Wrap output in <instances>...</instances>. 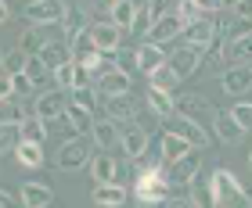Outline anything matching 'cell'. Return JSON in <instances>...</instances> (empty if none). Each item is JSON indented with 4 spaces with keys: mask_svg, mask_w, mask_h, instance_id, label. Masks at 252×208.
Segmentation results:
<instances>
[{
    "mask_svg": "<svg viewBox=\"0 0 252 208\" xmlns=\"http://www.w3.org/2000/svg\"><path fill=\"white\" fill-rule=\"evenodd\" d=\"M209 187H213V201H216V208H252L249 190L238 183V176H234L231 169L216 165V169L209 172Z\"/></svg>",
    "mask_w": 252,
    "mask_h": 208,
    "instance_id": "obj_1",
    "label": "cell"
},
{
    "mask_svg": "<svg viewBox=\"0 0 252 208\" xmlns=\"http://www.w3.org/2000/svg\"><path fill=\"white\" fill-rule=\"evenodd\" d=\"M133 190H137V201H141V205H166L173 183H169V172L162 165H155V169H144L141 176H137Z\"/></svg>",
    "mask_w": 252,
    "mask_h": 208,
    "instance_id": "obj_2",
    "label": "cell"
},
{
    "mask_svg": "<svg viewBox=\"0 0 252 208\" xmlns=\"http://www.w3.org/2000/svg\"><path fill=\"white\" fill-rule=\"evenodd\" d=\"M22 15H26L29 26H65L68 4L65 0H29L22 7Z\"/></svg>",
    "mask_w": 252,
    "mask_h": 208,
    "instance_id": "obj_3",
    "label": "cell"
},
{
    "mask_svg": "<svg viewBox=\"0 0 252 208\" xmlns=\"http://www.w3.org/2000/svg\"><path fill=\"white\" fill-rule=\"evenodd\" d=\"M90 144H87V136H76V140H68L62 144V151L58 158H54V165H58L62 172H79V169H90Z\"/></svg>",
    "mask_w": 252,
    "mask_h": 208,
    "instance_id": "obj_4",
    "label": "cell"
},
{
    "mask_svg": "<svg viewBox=\"0 0 252 208\" xmlns=\"http://www.w3.org/2000/svg\"><path fill=\"white\" fill-rule=\"evenodd\" d=\"M148 140H152V133H148L144 126H137V122H123L119 126V144H123V155L130 161L148 155Z\"/></svg>",
    "mask_w": 252,
    "mask_h": 208,
    "instance_id": "obj_5",
    "label": "cell"
},
{
    "mask_svg": "<svg viewBox=\"0 0 252 208\" xmlns=\"http://www.w3.org/2000/svg\"><path fill=\"white\" fill-rule=\"evenodd\" d=\"M68 47H72V61L87 65L90 72H94V68H101V54H105V51H97V43H94V32H90V29H79L76 36L68 40Z\"/></svg>",
    "mask_w": 252,
    "mask_h": 208,
    "instance_id": "obj_6",
    "label": "cell"
},
{
    "mask_svg": "<svg viewBox=\"0 0 252 208\" xmlns=\"http://www.w3.org/2000/svg\"><path fill=\"white\" fill-rule=\"evenodd\" d=\"M216 40H220V26H216L209 15H202L198 22H191L184 29V43H191L194 51H209Z\"/></svg>",
    "mask_w": 252,
    "mask_h": 208,
    "instance_id": "obj_7",
    "label": "cell"
},
{
    "mask_svg": "<svg viewBox=\"0 0 252 208\" xmlns=\"http://www.w3.org/2000/svg\"><path fill=\"white\" fill-rule=\"evenodd\" d=\"M137 111H141V101H133L130 94H119V97H101V115H108L112 122H133Z\"/></svg>",
    "mask_w": 252,
    "mask_h": 208,
    "instance_id": "obj_8",
    "label": "cell"
},
{
    "mask_svg": "<svg viewBox=\"0 0 252 208\" xmlns=\"http://www.w3.org/2000/svg\"><path fill=\"white\" fill-rule=\"evenodd\" d=\"M158 151H162V165H173V161L180 158H188L191 151H198L184 133H177V130H166L162 133V140H158Z\"/></svg>",
    "mask_w": 252,
    "mask_h": 208,
    "instance_id": "obj_9",
    "label": "cell"
},
{
    "mask_svg": "<svg viewBox=\"0 0 252 208\" xmlns=\"http://www.w3.org/2000/svg\"><path fill=\"white\" fill-rule=\"evenodd\" d=\"M220 90L227 97H242L252 90V65H231L227 72L220 76Z\"/></svg>",
    "mask_w": 252,
    "mask_h": 208,
    "instance_id": "obj_10",
    "label": "cell"
},
{
    "mask_svg": "<svg viewBox=\"0 0 252 208\" xmlns=\"http://www.w3.org/2000/svg\"><path fill=\"white\" fill-rule=\"evenodd\" d=\"M213 133H216V140H220V144H231L234 147L245 136V126L234 119V111H216L213 115Z\"/></svg>",
    "mask_w": 252,
    "mask_h": 208,
    "instance_id": "obj_11",
    "label": "cell"
},
{
    "mask_svg": "<svg viewBox=\"0 0 252 208\" xmlns=\"http://www.w3.org/2000/svg\"><path fill=\"white\" fill-rule=\"evenodd\" d=\"M90 32H94L97 51H105V54H112V51H119V47H123V29H119L112 18L94 22V26H90Z\"/></svg>",
    "mask_w": 252,
    "mask_h": 208,
    "instance_id": "obj_12",
    "label": "cell"
},
{
    "mask_svg": "<svg viewBox=\"0 0 252 208\" xmlns=\"http://www.w3.org/2000/svg\"><path fill=\"white\" fill-rule=\"evenodd\" d=\"M184 29H188V22L180 18L177 11H169V15L155 18V26H152V32H148V40H155V43H169L173 36H184Z\"/></svg>",
    "mask_w": 252,
    "mask_h": 208,
    "instance_id": "obj_13",
    "label": "cell"
},
{
    "mask_svg": "<svg viewBox=\"0 0 252 208\" xmlns=\"http://www.w3.org/2000/svg\"><path fill=\"white\" fill-rule=\"evenodd\" d=\"M40 115V119H47V122H54V119H62V115H68V101H65V90H47V94H40L36 97V108H32Z\"/></svg>",
    "mask_w": 252,
    "mask_h": 208,
    "instance_id": "obj_14",
    "label": "cell"
},
{
    "mask_svg": "<svg viewBox=\"0 0 252 208\" xmlns=\"http://www.w3.org/2000/svg\"><path fill=\"white\" fill-rule=\"evenodd\" d=\"M133 51H137V68H141L144 76H152L155 68H162L169 61V54L162 51V43H155V40H148V43H141V47H133Z\"/></svg>",
    "mask_w": 252,
    "mask_h": 208,
    "instance_id": "obj_15",
    "label": "cell"
},
{
    "mask_svg": "<svg viewBox=\"0 0 252 208\" xmlns=\"http://www.w3.org/2000/svg\"><path fill=\"white\" fill-rule=\"evenodd\" d=\"M166 172H169V183H173V187H191V183L198 180V151H191L188 158L166 165Z\"/></svg>",
    "mask_w": 252,
    "mask_h": 208,
    "instance_id": "obj_16",
    "label": "cell"
},
{
    "mask_svg": "<svg viewBox=\"0 0 252 208\" xmlns=\"http://www.w3.org/2000/svg\"><path fill=\"white\" fill-rule=\"evenodd\" d=\"M173 101H177V115H184V119L202 122V115H216L205 94H180V97H173Z\"/></svg>",
    "mask_w": 252,
    "mask_h": 208,
    "instance_id": "obj_17",
    "label": "cell"
},
{
    "mask_svg": "<svg viewBox=\"0 0 252 208\" xmlns=\"http://www.w3.org/2000/svg\"><path fill=\"white\" fill-rule=\"evenodd\" d=\"M18 198H22L26 208H47L54 201V190L47 187V183H40V180H26L22 190H18Z\"/></svg>",
    "mask_w": 252,
    "mask_h": 208,
    "instance_id": "obj_18",
    "label": "cell"
},
{
    "mask_svg": "<svg viewBox=\"0 0 252 208\" xmlns=\"http://www.w3.org/2000/svg\"><path fill=\"white\" fill-rule=\"evenodd\" d=\"M97 94H101V97L130 94V72H123V68H108V72H101V79H97Z\"/></svg>",
    "mask_w": 252,
    "mask_h": 208,
    "instance_id": "obj_19",
    "label": "cell"
},
{
    "mask_svg": "<svg viewBox=\"0 0 252 208\" xmlns=\"http://www.w3.org/2000/svg\"><path fill=\"white\" fill-rule=\"evenodd\" d=\"M198 54H202V51H194L191 43H180V47H173V54H169V65H173V72H177L180 79H188L194 68H198V61H202Z\"/></svg>",
    "mask_w": 252,
    "mask_h": 208,
    "instance_id": "obj_20",
    "label": "cell"
},
{
    "mask_svg": "<svg viewBox=\"0 0 252 208\" xmlns=\"http://www.w3.org/2000/svg\"><path fill=\"white\" fill-rule=\"evenodd\" d=\"M166 130H177V133H184L188 140H191L194 147H198V151H202V147H209V133H205V130H202V122H194V119H184V115H173Z\"/></svg>",
    "mask_w": 252,
    "mask_h": 208,
    "instance_id": "obj_21",
    "label": "cell"
},
{
    "mask_svg": "<svg viewBox=\"0 0 252 208\" xmlns=\"http://www.w3.org/2000/svg\"><path fill=\"white\" fill-rule=\"evenodd\" d=\"M144 101L152 104V111H155V115H158L162 122H169V119L177 115V101H173V94H169V90L148 86V90H144Z\"/></svg>",
    "mask_w": 252,
    "mask_h": 208,
    "instance_id": "obj_22",
    "label": "cell"
},
{
    "mask_svg": "<svg viewBox=\"0 0 252 208\" xmlns=\"http://www.w3.org/2000/svg\"><path fill=\"white\" fill-rule=\"evenodd\" d=\"M90 140H94L101 151H108V147L119 144V122H112L108 115H101V119H94V133H90Z\"/></svg>",
    "mask_w": 252,
    "mask_h": 208,
    "instance_id": "obj_23",
    "label": "cell"
},
{
    "mask_svg": "<svg viewBox=\"0 0 252 208\" xmlns=\"http://www.w3.org/2000/svg\"><path fill=\"white\" fill-rule=\"evenodd\" d=\"M90 201L101 205V208H119L126 201V187L123 183H97L94 194H90Z\"/></svg>",
    "mask_w": 252,
    "mask_h": 208,
    "instance_id": "obj_24",
    "label": "cell"
},
{
    "mask_svg": "<svg viewBox=\"0 0 252 208\" xmlns=\"http://www.w3.org/2000/svg\"><path fill=\"white\" fill-rule=\"evenodd\" d=\"M90 176H94V183H116V176H119V161L112 158V155H94L90 158Z\"/></svg>",
    "mask_w": 252,
    "mask_h": 208,
    "instance_id": "obj_25",
    "label": "cell"
},
{
    "mask_svg": "<svg viewBox=\"0 0 252 208\" xmlns=\"http://www.w3.org/2000/svg\"><path fill=\"white\" fill-rule=\"evenodd\" d=\"M65 122L72 126V133H76V136H90V133H94V111H87L83 104H68Z\"/></svg>",
    "mask_w": 252,
    "mask_h": 208,
    "instance_id": "obj_26",
    "label": "cell"
},
{
    "mask_svg": "<svg viewBox=\"0 0 252 208\" xmlns=\"http://www.w3.org/2000/svg\"><path fill=\"white\" fill-rule=\"evenodd\" d=\"M137 11H141V4H137V0H116V4L108 7V18L116 22L119 29H130L133 18H137Z\"/></svg>",
    "mask_w": 252,
    "mask_h": 208,
    "instance_id": "obj_27",
    "label": "cell"
},
{
    "mask_svg": "<svg viewBox=\"0 0 252 208\" xmlns=\"http://www.w3.org/2000/svg\"><path fill=\"white\" fill-rule=\"evenodd\" d=\"M223 54H227V61H231V65H249L252 61V32L242 36V40L223 43Z\"/></svg>",
    "mask_w": 252,
    "mask_h": 208,
    "instance_id": "obj_28",
    "label": "cell"
},
{
    "mask_svg": "<svg viewBox=\"0 0 252 208\" xmlns=\"http://www.w3.org/2000/svg\"><path fill=\"white\" fill-rule=\"evenodd\" d=\"M51 79H54V86H58V90H68V94H72L76 83H79V61H65V65H58V68L51 72Z\"/></svg>",
    "mask_w": 252,
    "mask_h": 208,
    "instance_id": "obj_29",
    "label": "cell"
},
{
    "mask_svg": "<svg viewBox=\"0 0 252 208\" xmlns=\"http://www.w3.org/2000/svg\"><path fill=\"white\" fill-rule=\"evenodd\" d=\"M22 140H26L22 136V122H0V151L4 155H15Z\"/></svg>",
    "mask_w": 252,
    "mask_h": 208,
    "instance_id": "obj_30",
    "label": "cell"
},
{
    "mask_svg": "<svg viewBox=\"0 0 252 208\" xmlns=\"http://www.w3.org/2000/svg\"><path fill=\"white\" fill-rule=\"evenodd\" d=\"M40 57L51 65V72L58 65H65V61H72V47H65V43H58V40H51V43H43V51H40Z\"/></svg>",
    "mask_w": 252,
    "mask_h": 208,
    "instance_id": "obj_31",
    "label": "cell"
},
{
    "mask_svg": "<svg viewBox=\"0 0 252 208\" xmlns=\"http://www.w3.org/2000/svg\"><path fill=\"white\" fill-rule=\"evenodd\" d=\"M15 158H18L26 169H40V165H43V144L22 140V144H18V151H15Z\"/></svg>",
    "mask_w": 252,
    "mask_h": 208,
    "instance_id": "obj_32",
    "label": "cell"
},
{
    "mask_svg": "<svg viewBox=\"0 0 252 208\" xmlns=\"http://www.w3.org/2000/svg\"><path fill=\"white\" fill-rule=\"evenodd\" d=\"M47 126H51L47 119H40V115L32 111L29 119L22 122V136H26V140H32V144H43V140H47Z\"/></svg>",
    "mask_w": 252,
    "mask_h": 208,
    "instance_id": "obj_33",
    "label": "cell"
},
{
    "mask_svg": "<svg viewBox=\"0 0 252 208\" xmlns=\"http://www.w3.org/2000/svg\"><path fill=\"white\" fill-rule=\"evenodd\" d=\"M148 79H152V83H148V86H158V90H173L177 83H180V76L173 72V65H162V68H155V72L152 76H148Z\"/></svg>",
    "mask_w": 252,
    "mask_h": 208,
    "instance_id": "obj_34",
    "label": "cell"
},
{
    "mask_svg": "<svg viewBox=\"0 0 252 208\" xmlns=\"http://www.w3.org/2000/svg\"><path fill=\"white\" fill-rule=\"evenodd\" d=\"M191 201L198 205V208H216V201H213V187H209V180H194L191 183Z\"/></svg>",
    "mask_w": 252,
    "mask_h": 208,
    "instance_id": "obj_35",
    "label": "cell"
},
{
    "mask_svg": "<svg viewBox=\"0 0 252 208\" xmlns=\"http://www.w3.org/2000/svg\"><path fill=\"white\" fill-rule=\"evenodd\" d=\"M26 65H29V54L22 51V47H11V51L4 54V72H7V76L26 72Z\"/></svg>",
    "mask_w": 252,
    "mask_h": 208,
    "instance_id": "obj_36",
    "label": "cell"
},
{
    "mask_svg": "<svg viewBox=\"0 0 252 208\" xmlns=\"http://www.w3.org/2000/svg\"><path fill=\"white\" fill-rule=\"evenodd\" d=\"M26 76H29L36 86H43V83H47V76H51V65L43 61L40 54H32V57H29V65H26Z\"/></svg>",
    "mask_w": 252,
    "mask_h": 208,
    "instance_id": "obj_37",
    "label": "cell"
},
{
    "mask_svg": "<svg viewBox=\"0 0 252 208\" xmlns=\"http://www.w3.org/2000/svg\"><path fill=\"white\" fill-rule=\"evenodd\" d=\"M43 43H47V40H40V32H36V29H22V32H18V47L26 51L29 57H32V54H40V51H43Z\"/></svg>",
    "mask_w": 252,
    "mask_h": 208,
    "instance_id": "obj_38",
    "label": "cell"
},
{
    "mask_svg": "<svg viewBox=\"0 0 252 208\" xmlns=\"http://www.w3.org/2000/svg\"><path fill=\"white\" fill-rule=\"evenodd\" d=\"M152 26H155V15H152V11H148V4H144L141 11H137L130 32H133V36H148V32H152Z\"/></svg>",
    "mask_w": 252,
    "mask_h": 208,
    "instance_id": "obj_39",
    "label": "cell"
},
{
    "mask_svg": "<svg viewBox=\"0 0 252 208\" xmlns=\"http://www.w3.org/2000/svg\"><path fill=\"white\" fill-rule=\"evenodd\" d=\"M0 104H4V111H0V122H26V119H29L15 97H11V101H0Z\"/></svg>",
    "mask_w": 252,
    "mask_h": 208,
    "instance_id": "obj_40",
    "label": "cell"
},
{
    "mask_svg": "<svg viewBox=\"0 0 252 208\" xmlns=\"http://www.w3.org/2000/svg\"><path fill=\"white\" fill-rule=\"evenodd\" d=\"M177 15H180V18H184L188 26H191V22H198V18L205 15V11L198 7V0H180V4H177Z\"/></svg>",
    "mask_w": 252,
    "mask_h": 208,
    "instance_id": "obj_41",
    "label": "cell"
},
{
    "mask_svg": "<svg viewBox=\"0 0 252 208\" xmlns=\"http://www.w3.org/2000/svg\"><path fill=\"white\" fill-rule=\"evenodd\" d=\"M72 104H83L87 111H94V108H97V94H94L90 86H76V90H72Z\"/></svg>",
    "mask_w": 252,
    "mask_h": 208,
    "instance_id": "obj_42",
    "label": "cell"
},
{
    "mask_svg": "<svg viewBox=\"0 0 252 208\" xmlns=\"http://www.w3.org/2000/svg\"><path fill=\"white\" fill-rule=\"evenodd\" d=\"M133 122H137V126H144V130L152 133V130H155V122H162V119H158V115L152 111V104L144 101V104H141V111H137V119H133Z\"/></svg>",
    "mask_w": 252,
    "mask_h": 208,
    "instance_id": "obj_43",
    "label": "cell"
},
{
    "mask_svg": "<svg viewBox=\"0 0 252 208\" xmlns=\"http://www.w3.org/2000/svg\"><path fill=\"white\" fill-rule=\"evenodd\" d=\"M112 54H116V68H123V72H133V68H137V51L119 47V51H112Z\"/></svg>",
    "mask_w": 252,
    "mask_h": 208,
    "instance_id": "obj_44",
    "label": "cell"
},
{
    "mask_svg": "<svg viewBox=\"0 0 252 208\" xmlns=\"http://www.w3.org/2000/svg\"><path fill=\"white\" fill-rule=\"evenodd\" d=\"M231 111H234V119L245 126V133H252V104H249V101H238Z\"/></svg>",
    "mask_w": 252,
    "mask_h": 208,
    "instance_id": "obj_45",
    "label": "cell"
},
{
    "mask_svg": "<svg viewBox=\"0 0 252 208\" xmlns=\"http://www.w3.org/2000/svg\"><path fill=\"white\" fill-rule=\"evenodd\" d=\"M177 4L180 0H148V11H152L155 18H162V15H169V11H177Z\"/></svg>",
    "mask_w": 252,
    "mask_h": 208,
    "instance_id": "obj_46",
    "label": "cell"
},
{
    "mask_svg": "<svg viewBox=\"0 0 252 208\" xmlns=\"http://www.w3.org/2000/svg\"><path fill=\"white\" fill-rule=\"evenodd\" d=\"M11 79H15V94H29V90L36 86V83H32V79H29L26 72H18V76H11Z\"/></svg>",
    "mask_w": 252,
    "mask_h": 208,
    "instance_id": "obj_47",
    "label": "cell"
},
{
    "mask_svg": "<svg viewBox=\"0 0 252 208\" xmlns=\"http://www.w3.org/2000/svg\"><path fill=\"white\" fill-rule=\"evenodd\" d=\"M162 208H198V205H194L191 198H169V201H166Z\"/></svg>",
    "mask_w": 252,
    "mask_h": 208,
    "instance_id": "obj_48",
    "label": "cell"
},
{
    "mask_svg": "<svg viewBox=\"0 0 252 208\" xmlns=\"http://www.w3.org/2000/svg\"><path fill=\"white\" fill-rule=\"evenodd\" d=\"M22 198H15V194H7V190H0V208H18Z\"/></svg>",
    "mask_w": 252,
    "mask_h": 208,
    "instance_id": "obj_49",
    "label": "cell"
},
{
    "mask_svg": "<svg viewBox=\"0 0 252 208\" xmlns=\"http://www.w3.org/2000/svg\"><path fill=\"white\" fill-rule=\"evenodd\" d=\"M234 18H249L252 22V0H242V4L234 7Z\"/></svg>",
    "mask_w": 252,
    "mask_h": 208,
    "instance_id": "obj_50",
    "label": "cell"
},
{
    "mask_svg": "<svg viewBox=\"0 0 252 208\" xmlns=\"http://www.w3.org/2000/svg\"><path fill=\"white\" fill-rule=\"evenodd\" d=\"M198 7L205 11V15H213V11H220V7H227L223 0H198Z\"/></svg>",
    "mask_w": 252,
    "mask_h": 208,
    "instance_id": "obj_51",
    "label": "cell"
},
{
    "mask_svg": "<svg viewBox=\"0 0 252 208\" xmlns=\"http://www.w3.org/2000/svg\"><path fill=\"white\" fill-rule=\"evenodd\" d=\"M11 18V4H7V0H0V22H7Z\"/></svg>",
    "mask_w": 252,
    "mask_h": 208,
    "instance_id": "obj_52",
    "label": "cell"
},
{
    "mask_svg": "<svg viewBox=\"0 0 252 208\" xmlns=\"http://www.w3.org/2000/svg\"><path fill=\"white\" fill-rule=\"evenodd\" d=\"M223 4H227V7H238V4H242V0H223Z\"/></svg>",
    "mask_w": 252,
    "mask_h": 208,
    "instance_id": "obj_53",
    "label": "cell"
},
{
    "mask_svg": "<svg viewBox=\"0 0 252 208\" xmlns=\"http://www.w3.org/2000/svg\"><path fill=\"white\" fill-rule=\"evenodd\" d=\"M249 165H252V151H249Z\"/></svg>",
    "mask_w": 252,
    "mask_h": 208,
    "instance_id": "obj_54",
    "label": "cell"
}]
</instances>
